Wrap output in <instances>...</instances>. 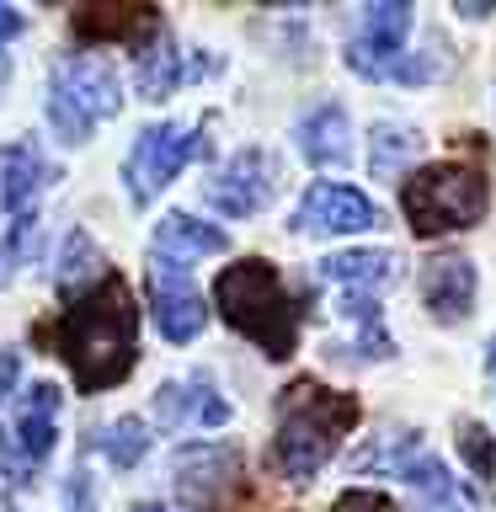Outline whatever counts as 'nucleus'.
<instances>
[{
	"mask_svg": "<svg viewBox=\"0 0 496 512\" xmlns=\"http://www.w3.org/2000/svg\"><path fill=\"white\" fill-rule=\"evenodd\" d=\"M411 6H390V0H379V6H363V22L352 32L347 43V70H358L363 80H390L400 75L406 64H400V48L411 38Z\"/></svg>",
	"mask_w": 496,
	"mask_h": 512,
	"instance_id": "obj_7",
	"label": "nucleus"
},
{
	"mask_svg": "<svg viewBox=\"0 0 496 512\" xmlns=\"http://www.w3.org/2000/svg\"><path fill=\"white\" fill-rule=\"evenodd\" d=\"M59 438V390L54 384H32L22 411H16V454L27 464L48 459V448Z\"/></svg>",
	"mask_w": 496,
	"mask_h": 512,
	"instance_id": "obj_14",
	"label": "nucleus"
},
{
	"mask_svg": "<svg viewBox=\"0 0 496 512\" xmlns=\"http://www.w3.org/2000/svg\"><path fill=\"white\" fill-rule=\"evenodd\" d=\"M358 422V400L342 390H326V384H294L278 400V438H272V454H278V470L288 480H315L326 470V459L336 454V443Z\"/></svg>",
	"mask_w": 496,
	"mask_h": 512,
	"instance_id": "obj_2",
	"label": "nucleus"
},
{
	"mask_svg": "<svg viewBox=\"0 0 496 512\" xmlns=\"http://www.w3.org/2000/svg\"><path fill=\"white\" fill-rule=\"evenodd\" d=\"M400 208L416 235H454L470 230L486 214V171L470 160H443V166H422L400 182Z\"/></svg>",
	"mask_w": 496,
	"mask_h": 512,
	"instance_id": "obj_4",
	"label": "nucleus"
},
{
	"mask_svg": "<svg viewBox=\"0 0 496 512\" xmlns=\"http://www.w3.org/2000/svg\"><path fill=\"white\" fill-rule=\"evenodd\" d=\"M22 27H27V16L16 11V6H6V0H0V38H16Z\"/></svg>",
	"mask_w": 496,
	"mask_h": 512,
	"instance_id": "obj_29",
	"label": "nucleus"
},
{
	"mask_svg": "<svg viewBox=\"0 0 496 512\" xmlns=\"http://www.w3.org/2000/svg\"><path fill=\"white\" fill-rule=\"evenodd\" d=\"M475 267L464 262V256H432L427 272H422V299H427V310L438 315V320H464L470 315V304H475Z\"/></svg>",
	"mask_w": 496,
	"mask_h": 512,
	"instance_id": "obj_12",
	"label": "nucleus"
},
{
	"mask_svg": "<svg viewBox=\"0 0 496 512\" xmlns=\"http://www.w3.org/2000/svg\"><path fill=\"white\" fill-rule=\"evenodd\" d=\"M144 32H155V6H80L75 11V38L86 43H139Z\"/></svg>",
	"mask_w": 496,
	"mask_h": 512,
	"instance_id": "obj_19",
	"label": "nucleus"
},
{
	"mask_svg": "<svg viewBox=\"0 0 496 512\" xmlns=\"http://www.w3.org/2000/svg\"><path fill=\"white\" fill-rule=\"evenodd\" d=\"M496 6H459V16H470V22H480V16H491Z\"/></svg>",
	"mask_w": 496,
	"mask_h": 512,
	"instance_id": "obj_30",
	"label": "nucleus"
},
{
	"mask_svg": "<svg viewBox=\"0 0 496 512\" xmlns=\"http://www.w3.org/2000/svg\"><path fill=\"white\" fill-rule=\"evenodd\" d=\"M459 448L480 480H496V438L480 422H459Z\"/></svg>",
	"mask_w": 496,
	"mask_h": 512,
	"instance_id": "obj_25",
	"label": "nucleus"
},
{
	"mask_svg": "<svg viewBox=\"0 0 496 512\" xmlns=\"http://www.w3.org/2000/svg\"><path fill=\"white\" fill-rule=\"evenodd\" d=\"M224 480H235V448L192 443L176 454V491H182L192 507H214L224 496Z\"/></svg>",
	"mask_w": 496,
	"mask_h": 512,
	"instance_id": "obj_11",
	"label": "nucleus"
},
{
	"mask_svg": "<svg viewBox=\"0 0 496 512\" xmlns=\"http://www.w3.org/2000/svg\"><path fill=\"white\" fill-rule=\"evenodd\" d=\"M155 411H160V422H171V427H224L230 422V406H224V395H214L208 379L166 384V390L155 395Z\"/></svg>",
	"mask_w": 496,
	"mask_h": 512,
	"instance_id": "obj_13",
	"label": "nucleus"
},
{
	"mask_svg": "<svg viewBox=\"0 0 496 512\" xmlns=\"http://www.w3.org/2000/svg\"><path fill=\"white\" fill-rule=\"evenodd\" d=\"M59 352L75 374V390L80 395H96V390H112L134 374L139 363V310H134V294H128L123 278H107L80 294L59 320Z\"/></svg>",
	"mask_w": 496,
	"mask_h": 512,
	"instance_id": "obj_1",
	"label": "nucleus"
},
{
	"mask_svg": "<svg viewBox=\"0 0 496 512\" xmlns=\"http://www.w3.org/2000/svg\"><path fill=\"white\" fill-rule=\"evenodd\" d=\"M214 304L240 336H251V342L267 352V358H288V352H294L299 310H294V299H288V288H283L272 262L246 256V262L224 267L219 283H214Z\"/></svg>",
	"mask_w": 496,
	"mask_h": 512,
	"instance_id": "obj_3",
	"label": "nucleus"
},
{
	"mask_svg": "<svg viewBox=\"0 0 496 512\" xmlns=\"http://www.w3.org/2000/svg\"><path fill=\"white\" fill-rule=\"evenodd\" d=\"M96 448L118 464V470H134V464L150 454V427L139 422V416H118L112 427H102V438H96Z\"/></svg>",
	"mask_w": 496,
	"mask_h": 512,
	"instance_id": "obj_23",
	"label": "nucleus"
},
{
	"mask_svg": "<svg viewBox=\"0 0 496 512\" xmlns=\"http://www.w3.org/2000/svg\"><path fill=\"white\" fill-rule=\"evenodd\" d=\"M32 246H38V219L22 214L6 235H0V288L16 278V267H22L27 256H32Z\"/></svg>",
	"mask_w": 496,
	"mask_h": 512,
	"instance_id": "obj_24",
	"label": "nucleus"
},
{
	"mask_svg": "<svg viewBox=\"0 0 496 512\" xmlns=\"http://www.w3.org/2000/svg\"><path fill=\"white\" fill-rule=\"evenodd\" d=\"M486 374L496 379V336H491V347H486Z\"/></svg>",
	"mask_w": 496,
	"mask_h": 512,
	"instance_id": "obj_31",
	"label": "nucleus"
},
{
	"mask_svg": "<svg viewBox=\"0 0 496 512\" xmlns=\"http://www.w3.org/2000/svg\"><path fill=\"white\" fill-rule=\"evenodd\" d=\"M400 256L395 251H336L320 262V283H342L347 294H368V288L395 283Z\"/></svg>",
	"mask_w": 496,
	"mask_h": 512,
	"instance_id": "obj_17",
	"label": "nucleus"
},
{
	"mask_svg": "<svg viewBox=\"0 0 496 512\" xmlns=\"http://www.w3.org/2000/svg\"><path fill=\"white\" fill-rule=\"evenodd\" d=\"M16 379H22V352L0 347V400H11V390H16Z\"/></svg>",
	"mask_w": 496,
	"mask_h": 512,
	"instance_id": "obj_28",
	"label": "nucleus"
},
{
	"mask_svg": "<svg viewBox=\"0 0 496 512\" xmlns=\"http://www.w3.org/2000/svg\"><path fill=\"white\" fill-rule=\"evenodd\" d=\"M6 80H11V59L0 54V91H6Z\"/></svg>",
	"mask_w": 496,
	"mask_h": 512,
	"instance_id": "obj_32",
	"label": "nucleus"
},
{
	"mask_svg": "<svg viewBox=\"0 0 496 512\" xmlns=\"http://www.w3.org/2000/svg\"><path fill=\"white\" fill-rule=\"evenodd\" d=\"M299 150L310 166H336V160H347V150H352L347 112L336 102H320L315 112H304L299 118Z\"/></svg>",
	"mask_w": 496,
	"mask_h": 512,
	"instance_id": "obj_16",
	"label": "nucleus"
},
{
	"mask_svg": "<svg viewBox=\"0 0 496 512\" xmlns=\"http://www.w3.org/2000/svg\"><path fill=\"white\" fill-rule=\"evenodd\" d=\"M64 507H70V512H96V491H91L86 470H75L70 480H64Z\"/></svg>",
	"mask_w": 496,
	"mask_h": 512,
	"instance_id": "obj_27",
	"label": "nucleus"
},
{
	"mask_svg": "<svg viewBox=\"0 0 496 512\" xmlns=\"http://www.w3.org/2000/svg\"><path fill=\"white\" fill-rule=\"evenodd\" d=\"M150 315L166 342H192L203 326H208V310H203V294L198 283L187 278L182 262H166V256H150Z\"/></svg>",
	"mask_w": 496,
	"mask_h": 512,
	"instance_id": "obj_8",
	"label": "nucleus"
},
{
	"mask_svg": "<svg viewBox=\"0 0 496 512\" xmlns=\"http://www.w3.org/2000/svg\"><path fill=\"white\" fill-rule=\"evenodd\" d=\"M294 230H304V235H363V230H374V203L358 187L315 182L294 208Z\"/></svg>",
	"mask_w": 496,
	"mask_h": 512,
	"instance_id": "obj_9",
	"label": "nucleus"
},
{
	"mask_svg": "<svg viewBox=\"0 0 496 512\" xmlns=\"http://www.w3.org/2000/svg\"><path fill=\"white\" fill-rule=\"evenodd\" d=\"M102 278H107V272H102V251L91 246L86 230H70V235H64V251H59V288L80 299V294H91Z\"/></svg>",
	"mask_w": 496,
	"mask_h": 512,
	"instance_id": "obj_20",
	"label": "nucleus"
},
{
	"mask_svg": "<svg viewBox=\"0 0 496 512\" xmlns=\"http://www.w3.org/2000/svg\"><path fill=\"white\" fill-rule=\"evenodd\" d=\"M176 86H182V54H176L166 38L144 43V54H139V96L144 102H166Z\"/></svg>",
	"mask_w": 496,
	"mask_h": 512,
	"instance_id": "obj_21",
	"label": "nucleus"
},
{
	"mask_svg": "<svg viewBox=\"0 0 496 512\" xmlns=\"http://www.w3.org/2000/svg\"><path fill=\"white\" fill-rule=\"evenodd\" d=\"M219 251H230V235L219 224H203L192 214H166L155 224V256H166V262H192V256H219Z\"/></svg>",
	"mask_w": 496,
	"mask_h": 512,
	"instance_id": "obj_15",
	"label": "nucleus"
},
{
	"mask_svg": "<svg viewBox=\"0 0 496 512\" xmlns=\"http://www.w3.org/2000/svg\"><path fill=\"white\" fill-rule=\"evenodd\" d=\"M118 107H123V86H118V75H112V64L96 59V54L64 59L54 70V80H48V118H54L64 144H80Z\"/></svg>",
	"mask_w": 496,
	"mask_h": 512,
	"instance_id": "obj_5",
	"label": "nucleus"
},
{
	"mask_svg": "<svg viewBox=\"0 0 496 512\" xmlns=\"http://www.w3.org/2000/svg\"><path fill=\"white\" fill-rule=\"evenodd\" d=\"M198 150H203L198 128H182V123H150V128H144V134L134 139V150H128V166H123L128 198L144 208L160 187H171V176L182 171Z\"/></svg>",
	"mask_w": 496,
	"mask_h": 512,
	"instance_id": "obj_6",
	"label": "nucleus"
},
{
	"mask_svg": "<svg viewBox=\"0 0 496 512\" xmlns=\"http://www.w3.org/2000/svg\"><path fill=\"white\" fill-rule=\"evenodd\" d=\"M267 198H272V160L262 150H240L230 166L208 182V203H214L224 219H246Z\"/></svg>",
	"mask_w": 496,
	"mask_h": 512,
	"instance_id": "obj_10",
	"label": "nucleus"
},
{
	"mask_svg": "<svg viewBox=\"0 0 496 512\" xmlns=\"http://www.w3.org/2000/svg\"><path fill=\"white\" fill-rule=\"evenodd\" d=\"M422 150V134H416L411 123H379L374 128V155H368V171L379 176V182H390V176H400L411 166V155Z\"/></svg>",
	"mask_w": 496,
	"mask_h": 512,
	"instance_id": "obj_22",
	"label": "nucleus"
},
{
	"mask_svg": "<svg viewBox=\"0 0 496 512\" xmlns=\"http://www.w3.org/2000/svg\"><path fill=\"white\" fill-rule=\"evenodd\" d=\"M331 512H395V502L384 491H368V486H358V491H347V496H336V507Z\"/></svg>",
	"mask_w": 496,
	"mask_h": 512,
	"instance_id": "obj_26",
	"label": "nucleus"
},
{
	"mask_svg": "<svg viewBox=\"0 0 496 512\" xmlns=\"http://www.w3.org/2000/svg\"><path fill=\"white\" fill-rule=\"evenodd\" d=\"M43 155H38V144L22 139V144H6L0 150V208H11L16 219L27 214V203L38 198V187H43Z\"/></svg>",
	"mask_w": 496,
	"mask_h": 512,
	"instance_id": "obj_18",
	"label": "nucleus"
},
{
	"mask_svg": "<svg viewBox=\"0 0 496 512\" xmlns=\"http://www.w3.org/2000/svg\"><path fill=\"white\" fill-rule=\"evenodd\" d=\"M0 512H11V496H0Z\"/></svg>",
	"mask_w": 496,
	"mask_h": 512,
	"instance_id": "obj_33",
	"label": "nucleus"
}]
</instances>
